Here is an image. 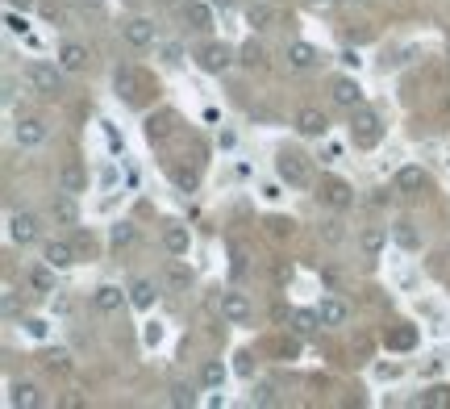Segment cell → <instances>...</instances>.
Wrapping results in <instances>:
<instances>
[{
	"mask_svg": "<svg viewBox=\"0 0 450 409\" xmlns=\"http://www.w3.org/2000/svg\"><path fill=\"white\" fill-rule=\"evenodd\" d=\"M379 138H384V121H379V113L375 109H351V142L363 146V150H371V146H379Z\"/></svg>",
	"mask_w": 450,
	"mask_h": 409,
	"instance_id": "1",
	"label": "cell"
},
{
	"mask_svg": "<svg viewBox=\"0 0 450 409\" xmlns=\"http://www.w3.org/2000/svg\"><path fill=\"white\" fill-rule=\"evenodd\" d=\"M275 176L288 184V188H309L313 184V167L300 150H279L275 155Z\"/></svg>",
	"mask_w": 450,
	"mask_h": 409,
	"instance_id": "2",
	"label": "cell"
},
{
	"mask_svg": "<svg viewBox=\"0 0 450 409\" xmlns=\"http://www.w3.org/2000/svg\"><path fill=\"white\" fill-rule=\"evenodd\" d=\"M63 67H50V63H30L25 67V84L38 92L42 100H54L59 92H63V76H59Z\"/></svg>",
	"mask_w": 450,
	"mask_h": 409,
	"instance_id": "3",
	"label": "cell"
},
{
	"mask_svg": "<svg viewBox=\"0 0 450 409\" xmlns=\"http://www.w3.org/2000/svg\"><path fill=\"white\" fill-rule=\"evenodd\" d=\"M196 67L209 71V76H221V71L233 67V50H229L225 42H205L200 50H196Z\"/></svg>",
	"mask_w": 450,
	"mask_h": 409,
	"instance_id": "4",
	"label": "cell"
},
{
	"mask_svg": "<svg viewBox=\"0 0 450 409\" xmlns=\"http://www.w3.org/2000/svg\"><path fill=\"white\" fill-rule=\"evenodd\" d=\"M317 196H321L329 209H338V213L355 205V188H351L346 180H338V176H325V180H321V188H317Z\"/></svg>",
	"mask_w": 450,
	"mask_h": 409,
	"instance_id": "5",
	"label": "cell"
},
{
	"mask_svg": "<svg viewBox=\"0 0 450 409\" xmlns=\"http://www.w3.org/2000/svg\"><path fill=\"white\" fill-rule=\"evenodd\" d=\"M13 138H17L21 150H34V146H42L46 138H50V126H46L42 117H21V121L13 126Z\"/></svg>",
	"mask_w": 450,
	"mask_h": 409,
	"instance_id": "6",
	"label": "cell"
},
{
	"mask_svg": "<svg viewBox=\"0 0 450 409\" xmlns=\"http://www.w3.org/2000/svg\"><path fill=\"white\" fill-rule=\"evenodd\" d=\"M180 17L188 21V30H196V34H209L213 30V4L209 0H183Z\"/></svg>",
	"mask_w": 450,
	"mask_h": 409,
	"instance_id": "7",
	"label": "cell"
},
{
	"mask_svg": "<svg viewBox=\"0 0 450 409\" xmlns=\"http://www.w3.org/2000/svg\"><path fill=\"white\" fill-rule=\"evenodd\" d=\"M329 100L338 105V109H359L363 105V88H359V80H351V76H338L334 84H329Z\"/></svg>",
	"mask_w": 450,
	"mask_h": 409,
	"instance_id": "8",
	"label": "cell"
},
{
	"mask_svg": "<svg viewBox=\"0 0 450 409\" xmlns=\"http://www.w3.org/2000/svg\"><path fill=\"white\" fill-rule=\"evenodd\" d=\"M38 218L34 213H8V242H17V247H30V242H38Z\"/></svg>",
	"mask_w": 450,
	"mask_h": 409,
	"instance_id": "9",
	"label": "cell"
},
{
	"mask_svg": "<svg viewBox=\"0 0 450 409\" xmlns=\"http://www.w3.org/2000/svg\"><path fill=\"white\" fill-rule=\"evenodd\" d=\"M284 59H288V67H296V71H313V67H321V50H317L313 42H288Z\"/></svg>",
	"mask_w": 450,
	"mask_h": 409,
	"instance_id": "10",
	"label": "cell"
},
{
	"mask_svg": "<svg viewBox=\"0 0 450 409\" xmlns=\"http://www.w3.org/2000/svg\"><path fill=\"white\" fill-rule=\"evenodd\" d=\"M296 134L300 138H325L329 134V117H325L321 109H313V105L300 109V113H296Z\"/></svg>",
	"mask_w": 450,
	"mask_h": 409,
	"instance_id": "11",
	"label": "cell"
},
{
	"mask_svg": "<svg viewBox=\"0 0 450 409\" xmlns=\"http://www.w3.org/2000/svg\"><path fill=\"white\" fill-rule=\"evenodd\" d=\"M250 297L246 292H221V318L233 321V326H242V321H250Z\"/></svg>",
	"mask_w": 450,
	"mask_h": 409,
	"instance_id": "12",
	"label": "cell"
},
{
	"mask_svg": "<svg viewBox=\"0 0 450 409\" xmlns=\"http://www.w3.org/2000/svg\"><path fill=\"white\" fill-rule=\"evenodd\" d=\"M75 251H80V247H71V242H63V238H50L46 251H42V263H50L54 272H63V268L75 263Z\"/></svg>",
	"mask_w": 450,
	"mask_h": 409,
	"instance_id": "13",
	"label": "cell"
},
{
	"mask_svg": "<svg viewBox=\"0 0 450 409\" xmlns=\"http://www.w3.org/2000/svg\"><path fill=\"white\" fill-rule=\"evenodd\" d=\"M121 38L134 46V50H146V46H154V25L146 17H134V21L121 25Z\"/></svg>",
	"mask_w": 450,
	"mask_h": 409,
	"instance_id": "14",
	"label": "cell"
},
{
	"mask_svg": "<svg viewBox=\"0 0 450 409\" xmlns=\"http://www.w3.org/2000/svg\"><path fill=\"white\" fill-rule=\"evenodd\" d=\"M88 46H80V42H63L59 46V67L63 71H88Z\"/></svg>",
	"mask_w": 450,
	"mask_h": 409,
	"instance_id": "15",
	"label": "cell"
},
{
	"mask_svg": "<svg viewBox=\"0 0 450 409\" xmlns=\"http://www.w3.org/2000/svg\"><path fill=\"white\" fill-rule=\"evenodd\" d=\"M50 218H54L59 226H75V222H80L75 192H63V196H54V201H50Z\"/></svg>",
	"mask_w": 450,
	"mask_h": 409,
	"instance_id": "16",
	"label": "cell"
},
{
	"mask_svg": "<svg viewBox=\"0 0 450 409\" xmlns=\"http://www.w3.org/2000/svg\"><path fill=\"white\" fill-rule=\"evenodd\" d=\"M275 21H279V8H275V4H263V0H259V4H250V8H246V25H250L255 34L275 30Z\"/></svg>",
	"mask_w": 450,
	"mask_h": 409,
	"instance_id": "17",
	"label": "cell"
},
{
	"mask_svg": "<svg viewBox=\"0 0 450 409\" xmlns=\"http://www.w3.org/2000/svg\"><path fill=\"white\" fill-rule=\"evenodd\" d=\"M317 318H321V326H346L351 309L338 297H325V301H317Z\"/></svg>",
	"mask_w": 450,
	"mask_h": 409,
	"instance_id": "18",
	"label": "cell"
},
{
	"mask_svg": "<svg viewBox=\"0 0 450 409\" xmlns=\"http://www.w3.org/2000/svg\"><path fill=\"white\" fill-rule=\"evenodd\" d=\"M163 247H167V255L183 259V255H188V247H192V234H188V226H167V230H163Z\"/></svg>",
	"mask_w": 450,
	"mask_h": 409,
	"instance_id": "19",
	"label": "cell"
},
{
	"mask_svg": "<svg viewBox=\"0 0 450 409\" xmlns=\"http://www.w3.org/2000/svg\"><path fill=\"white\" fill-rule=\"evenodd\" d=\"M154 297H159V288H154V280H146V275H138L134 284H130V305H134V309H150V305H154Z\"/></svg>",
	"mask_w": 450,
	"mask_h": 409,
	"instance_id": "20",
	"label": "cell"
},
{
	"mask_svg": "<svg viewBox=\"0 0 450 409\" xmlns=\"http://www.w3.org/2000/svg\"><path fill=\"white\" fill-rule=\"evenodd\" d=\"M84 188H88L84 167H80V163H63V172H59V192H84Z\"/></svg>",
	"mask_w": 450,
	"mask_h": 409,
	"instance_id": "21",
	"label": "cell"
},
{
	"mask_svg": "<svg viewBox=\"0 0 450 409\" xmlns=\"http://www.w3.org/2000/svg\"><path fill=\"white\" fill-rule=\"evenodd\" d=\"M92 301H96V309H104V314H117V309H121V301H126V292H121L117 284H100Z\"/></svg>",
	"mask_w": 450,
	"mask_h": 409,
	"instance_id": "22",
	"label": "cell"
},
{
	"mask_svg": "<svg viewBox=\"0 0 450 409\" xmlns=\"http://www.w3.org/2000/svg\"><path fill=\"white\" fill-rule=\"evenodd\" d=\"M359 247H363V255H367V259H379V251L388 247V234H384L379 226H367L359 234Z\"/></svg>",
	"mask_w": 450,
	"mask_h": 409,
	"instance_id": "23",
	"label": "cell"
},
{
	"mask_svg": "<svg viewBox=\"0 0 450 409\" xmlns=\"http://www.w3.org/2000/svg\"><path fill=\"white\" fill-rule=\"evenodd\" d=\"M421 188H425V172H421V167H413V163H408V167L396 172V192L413 196V192H421Z\"/></svg>",
	"mask_w": 450,
	"mask_h": 409,
	"instance_id": "24",
	"label": "cell"
},
{
	"mask_svg": "<svg viewBox=\"0 0 450 409\" xmlns=\"http://www.w3.org/2000/svg\"><path fill=\"white\" fill-rule=\"evenodd\" d=\"M8 405H17V409H34V405H38V384H30V380L13 384V389H8Z\"/></svg>",
	"mask_w": 450,
	"mask_h": 409,
	"instance_id": "25",
	"label": "cell"
},
{
	"mask_svg": "<svg viewBox=\"0 0 450 409\" xmlns=\"http://www.w3.org/2000/svg\"><path fill=\"white\" fill-rule=\"evenodd\" d=\"M292 330H296L300 338H313L317 330H321V318H317V309H300V314H292Z\"/></svg>",
	"mask_w": 450,
	"mask_h": 409,
	"instance_id": "26",
	"label": "cell"
},
{
	"mask_svg": "<svg viewBox=\"0 0 450 409\" xmlns=\"http://www.w3.org/2000/svg\"><path fill=\"white\" fill-rule=\"evenodd\" d=\"M42 367L50 372V376H67V372H71V355H67V351H46Z\"/></svg>",
	"mask_w": 450,
	"mask_h": 409,
	"instance_id": "27",
	"label": "cell"
},
{
	"mask_svg": "<svg viewBox=\"0 0 450 409\" xmlns=\"http://www.w3.org/2000/svg\"><path fill=\"white\" fill-rule=\"evenodd\" d=\"M200 384H205V389H221V384H225V367H221V360H209V364L200 367Z\"/></svg>",
	"mask_w": 450,
	"mask_h": 409,
	"instance_id": "28",
	"label": "cell"
},
{
	"mask_svg": "<svg viewBox=\"0 0 450 409\" xmlns=\"http://www.w3.org/2000/svg\"><path fill=\"white\" fill-rule=\"evenodd\" d=\"M238 59H242L246 67H267V50H263V46L255 42V38H250V42L242 46V50H238Z\"/></svg>",
	"mask_w": 450,
	"mask_h": 409,
	"instance_id": "29",
	"label": "cell"
},
{
	"mask_svg": "<svg viewBox=\"0 0 450 409\" xmlns=\"http://www.w3.org/2000/svg\"><path fill=\"white\" fill-rule=\"evenodd\" d=\"M317 234H321V242H329V247H338V242L346 238V230H342V222H338V218H325V222L317 226Z\"/></svg>",
	"mask_w": 450,
	"mask_h": 409,
	"instance_id": "30",
	"label": "cell"
},
{
	"mask_svg": "<svg viewBox=\"0 0 450 409\" xmlns=\"http://www.w3.org/2000/svg\"><path fill=\"white\" fill-rule=\"evenodd\" d=\"M421 405L446 409V405H450V389H446V384H434V389H425V393H421Z\"/></svg>",
	"mask_w": 450,
	"mask_h": 409,
	"instance_id": "31",
	"label": "cell"
},
{
	"mask_svg": "<svg viewBox=\"0 0 450 409\" xmlns=\"http://www.w3.org/2000/svg\"><path fill=\"white\" fill-rule=\"evenodd\" d=\"M392 234H396V242H401L405 251H417V247H421V238H417L413 222H396V226H392Z\"/></svg>",
	"mask_w": 450,
	"mask_h": 409,
	"instance_id": "32",
	"label": "cell"
},
{
	"mask_svg": "<svg viewBox=\"0 0 450 409\" xmlns=\"http://www.w3.org/2000/svg\"><path fill=\"white\" fill-rule=\"evenodd\" d=\"M134 238H138L134 222H117V226L109 230V242H113V247H130V242H134Z\"/></svg>",
	"mask_w": 450,
	"mask_h": 409,
	"instance_id": "33",
	"label": "cell"
},
{
	"mask_svg": "<svg viewBox=\"0 0 450 409\" xmlns=\"http://www.w3.org/2000/svg\"><path fill=\"white\" fill-rule=\"evenodd\" d=\"M54 268H50V263H46V268H34V272H30V284H34V288H38V292H54Z\"/></svg>",
	"mask_w": 450,
	"mask_h": 409,
	"instance_id": "34",
	"label": "cell"
},
{
	"mask_svg": "<svg viewBox=\"0 0 450 409\" xmlns=\"http://www.w3.org/2000/svg\"><path fill=\"white\" fill-rule=\"evenodd\" d=\"M171 405H196V389L192 384H171Z\"/></svg>",
	"mask_w": 450,
	"mask_h": 409,
	"instance_id": "35",
	"label": "cell"
},
{
	"mask_svg": "<svg viewBox=\"0 0 450 409\" xmlns=\"http://www.w3.org/2000/svg\"><path fill=\"white\" fill-rule=\"evenodd\" d=\"M267 230H271V238H288L292 234V218H267Z\"/></svg>",
	"mask_w": 450,
	"mask_h": 409,
	"instance_id": "36",
	"label": "cell"
},
{
	"mask_svg": "<svg viewBox=\"0 0 450 409\" xmlns=\"http://www.w3.org/2000/svg\"><path fill=\"white\" fill-rule=\"evenodd\" d=\"M167 280H171V288H188V284H192V272H188V268H180V263H176V268H171V275H167Z\"/></svg>",
	"mask_w": 450,
	"mask_h": 409,
	"instance_id": "37",
	"label": "cell"
},
{
	"mask_svg": "<svg viewBox=\"0 0 450 409\" xmlns=\"http://www.w3.org/2000/svg\"><path fill=\"white\" fill-rule=\"evenodd\" d=\"M142 338H146V347H159V343H163V326H159V321H150V326L142 330Z\"/></svg>",
	"mask_w": 450,
	"mask_h": 409,
	"instance_id": "38",
	"label": "cell"
},
{
	"mask_svg": "<svg viewBox=\"0 0 450 409\" xmlns=\"http://www.w3.org/2000/svg\"><path fill=\"white\" fill-rule=\"evenodd\" d=\"M134 71H130V67H126V71H117V92H126V96H134Z\"/></svg>",
	"mask_w": 450,
	"mask_h": 409,
	"instance_id": "39",
	"label": "cell"
},
{
	"mask_svg": "<svg viewBox=\"0 0 450 409\" xmlns=\"http://www.w3.org/2000/svg\"><path fill=\"white\" fill-rule=\"evenodd\" d=\"M255 405H275V389H255Z\"/></svg>",
	"mask_w": 450,
	"mask_h": 409,
	"instance_id": "40",
	"label": "cell"
},
{
	"mask_svg": "<svg viewBox=\"0 0 450 409\" xmlns=\"http://www.w3.org/2000/svg\"><path fill=\"white\" fill-rule=\"evenodd\" d=\"M4 25H8L13 34H25V17H17V8H13V13L4 17Z\"/></svg>",
	"mask_w": 450,
	"mask_h": 409,
	"instance_id": "41",
	"label": "cell"
},
{
	"mask_svg": "<svg viewBox=\"0 0 450 409\" xmlns=\"http://www.w3.org/2000/svg\"><path fill=\"white\" fill-rule=\"evenodd\" d=\"M163 59H167V63H183V50L176 42H167L163 46Z\"/></svg>",
	"mask_w": 450,
	"mask_h": 409,
	"instance_id": "42",
	"label": "cell"
},
{
	"mask_svg": "<svg viewBox=\"0 0 450 409\" xmlns=\"http://www.w3.org/2000/svg\"><path fill=\"white\" fill-rule=\"evenodd\" d=\"M25 330H30V334H34V338H46V321H42V318L25 321Z\"/></svg>",
	"mask_w": 450,
	"mask_h": 409,
	"instance_id": "43",
	"label": "cell"
},
{
	"mask_svg": "<svg viewBox=\"0 0 450 409\" xmlns=\"http://www.w3.org/2000/svg\"><path fill=\"white\" fill-rule=\"evenodd\" d=\"M392 347H413V330H401V334L392 338Z\"/></svg>",
	"mask_w": 450,
	"mask_h": 409,
	"instance_id": "44",
	"label": "cell"
},
{
	"mask_svg": "<svg viewBox=\"0 0 450 409\" xmlns=\"http://www.w3.org/2000/svg\"><path fill=\"white\" fill-rule=\"evenodd\" d=\"M334 159H342V146H338V142L325 146V163H334Z\"/></svg>",
	"mask_w": 450,
	"mask_h": 409,
	"instance_id": "45",
	"label": "cell"
},
{
	"mask_svg": "<svg viewBox=\"0 0 450 409\" xmlns=\"http://www.w3.org/2000/svg\"><path fill=\"white\" fill-rule=\"evenodd\" d=\"M80 8H88V13H104V0H80Z\"/></svg>",
	"mask_w": 450,
	"mask_h": 409,
	"instance_id": "46",
	"label": "cell"
},
{
	"mask_svg": "<svg viewBox=\"0 0 450 409\" xmlns=\"http://www.w3.org/2000/svg\"><path fill=\"white\" fill-rule=\"evenodd\" d=\"M34 4H38V0H8V8H21V13H25V8H34Z\"/></svg>",
	"mask_w": 450,
	"mask_h": 409,
	"instance_id": "47",
	"label": "cell"
},
{
	"mask_svg": "<svg viewBox=\"0 0 450 409\" xmlns=\"http://www.w3.org/2000/svg\"><path fill=\"white\" fill-rule=\"evenodd\" d=\"M209 4H213V8H221V13H229V8H233L238 0H209Z\"/></svg>",
	"mask_w": 450,
	"mask_h": 409,
	"instance_id": "48",
	"label": "cell"
},
{
	"mask_svg": "<svg viewBox=\"0 0 450 409\" xmlns=\"http://www.w3.org/2000/svg\"><path fill=\"white\" fill-rule=\"evenodd\" d=\"M346 4H367V0H346Z\"/></svg>",
	"mask_w": 450,
	"mask_h": 409,
	"instance_id": "49",
	"label": "cell"
},
{
	"mask_svg": "<svg viewBox=\"0 0 450 409\" xmlns=\"http://www.w3.org/2000/svg\"><path fill=\"white\" fill-rule=\"evenodd\" d=\"M313 4H334V0H313Z\"/></svg>",
	"mask_w": 450,
	"mask_h": 409,
	"instance_id": "50",
	"label": "cell"
},
{
	"mask_svg": "<svg viewBox=\"0 0 450 409\" xmlns=\"http://www.w3.org/2000/svg\"><path fill=\"white\" fill-rule=\"evenodd\" d=\"M446 54H450V46H446Z\"/></svg>",
	"mask_w": 450,
	"mask_h": 409,
	"instance_id": "51",
	"label": "cell"
}]
</instances>
